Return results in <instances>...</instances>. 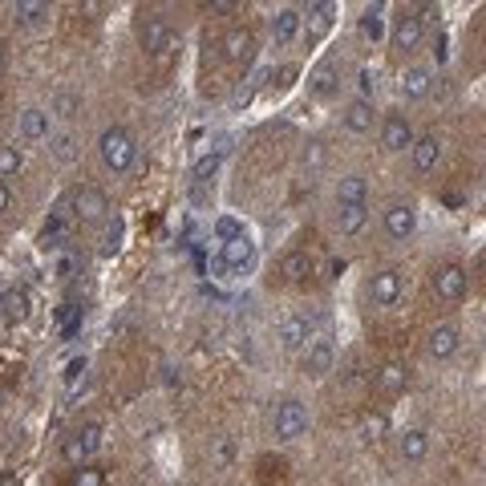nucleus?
<instances>
[{"label":"nucleus","instance_id":"nucleus-1","mask_svg":"<svg viewBox=\"0 0 486 486\" xmlns=\"http://www.w3.org/2000/svg\"><path fill=\"white\" fill-rule=\"evenodd\" d=\"M97 158H102L105 170H113V175H126V170L134 166V158H138L134 134H130L126 126H105L102 134H97Z\"/></svg>","mask_w":486,"mask_h":486},{"label":"nucleus","instance_id":"nucleus-2","mask_svg":"<svg viewBox=\"0 0 486 486\" xmlns=\"http://www.w3.org/2000/svg\"><path fill=\"white\" fill-rule=\"evenodd\" d=\"M138 45H142L154 61H166V57L178 49V37H175V29L166 24V16L138 13Z\"/></svg>","mask_w":486,"mask_h":486},{"label":"nucleus","instance_id":"nucleus-3","mask_svg":"<svg viewBox=\"0 0 486 486\" xmlns=\"http://www.w3.org/2000/svg\"><path fill=\"white\" fill-rule=\"evenodd\" d=\"M102 437H105L102 421H81V426L61 442L65 462H73V466H86V462L94 458L97 450H102Z\"/></svg>","mask_w":486,"mask_h":486},{"label":"nucleus","instance_id":"nucleus-4","mask_svg":"<svg viewBox=\"0 0 486 486\" xmlns=\"http://www.w3.org/2000/svg\"><path fill=\"white\" fill-rule=\"evenodd\" d=\"M316 316L312 312H296V316H288V320L280 324V332H275V340H280V348L284 353H304L308 348V340H316L320 332H316Z\"/></svg>","mask_w":486,"mask_h":486},{"label":"nucleus","instance_id":"nucleus-5","mask_svg":"<svg viewBox=\"0 0 486 486\" xmlns=\"http://www.w3.org/2000/svg\"><path fill=\"white\" fill-rule=\"evenodd\" d=\"M69 202H73V215H77L81 223H105V219H110V194L94 183H81Z\"/></svg>","mask_w":486,"mask_h":486},{"label":"nucleus","instance_id":"nucleus-6","mask_svg":"<svg viewBox=\"0 0 486 486\" xmlns=\"http://www.w3.org/2000/svg\"><path fill=\"white\" fill-rule=\"evenodd\" d=\"M272 429H275V437H280V442H296V437L308 429V410H304V401L288 397V401L275 405V413H272Z\"/></svg>","mask_w":486,"mask_h":486},{"label":"nucleus","instance_id":"nucleus-7","mask_svg":"<svg viewBox=\"0 0 486 486\" xmlns=\"http://www.w3.org/2000/svg\"><path fill=\"white\" fill-rule=\"evenodd\" d=\"M429 284H434V296L437 300H446V304H454V300H462L466 296V284H470V275H466V267L462 264H437L434 267V275H429Z\"/></svg>","mask_w":486,"mask_h":486},{"label":"nucleus","instance_id":"nucleus-8","mask_svg":"<svg viewBox=\"0 0 486 486\" xmlns=\"http://www.w3.org/2000/svg\"><path fill=\"white\" fill-rule=\"evenodd\" d=\"M381 223H385V235L397 243H405L413 231H418V207L405 199H393L385 211H381Z\"/></svg>","mask_w":486,"mask_h":486},{"label":"nucleus","instance_id":"nucleus-9","mask_svg":"<svg viewBox=\"0 0 486 486\" xmlns=\"http://www.w3.org/2000/svg\"><path fill=\"white\" fill-rule=\"evenodd\" d=\"M219 49H223V61L251 65L256 61V32L243 29V24H235V29H227L223 37H219Z\"/></svg>","mask_w":486,"mask_h":486},{"label":"nucleus","instance_id":"nucleus-10","mask_svg":"<svg viewBox=\"0 0 486 486\" xmlns=\"http://www.w3.org/2000/svg\"><path fill=\"white\" fill-rule=\"evenodd\" d=\"M401 292H405V275L397 272V267H381V272H373V280H369V300L377 308H393L397 300H401Z\"/></svg>","mask_w":486,"mask_h":486},{"label":"nucleus","instance_id":"nucleus-11","mask_svg":"<svg viewBox=\"0 0 486 486\" xmlns=\"http://www.w3.org/2000/svg\"><path fill=\"white\" fill-rule=\"evenodd\" d=\"M251 264H256V243H251L248 235H235V239H223V248H219V267H223V272L243 275Z\"/></svg>","mask_w":486,"mask_h":486},{"label":"nucleus","instance_id":"nucleus-12","mask_svg":"<svg viewBox=\"0 0 486 486\" xmlns=\"http://www.w3.org/2000/svg\"><path fill=\"white\" fill-rule=\"evenodd\" d=\"M421 37H426V29H421V21L413 16V8H401V13L393 16V29H389V45H393L397 53H413V49L421 45Z\"/></svg>","mask_w":486,"mask_h":486},{"label":"nucleus","instance_id":"nucleus-13","mask_svg":"<svg viewBox=\"0 0 486 486\" xmlns=\"http://www.w3.org/2000/svg\"><path fill=\"white\" fill-rule=\"evenodd\" d=\"M413 126L405 113H385V122H381V150L385 154H401L413 146Z\"/></svg>","mask_w":486,"mask_h":486},{"label":"nucleus","instance_id":"nucleus-14","mask_svg":"<svg viewBox=\"0 0 486 486\" xmlns=\"http://www.w3.org/2000/svg\"><path fill=\"white\" fill-rule=\"evenodd\" d=\"M332 361H337V353H332V340L328 337L308 340V348L300 353V364H304L308 377H324V373H332Z\"/></svg>","mask_w":486,"mask_h":486},{"label":"nucleus","instance_id":"nucleus-15","mask_svg":"<svg viewBox=\"0 0 486 486\" xmlns=\"http://www.w3.org/2000/svg\"><path fill=\"white\" fill-rule=\"evenodd\" d=\"M397 89H401L405 102H421V97L434 89V69H429V65H410V69L401 73V81H397Z\"/></svg>","mask_w":486,"mask_h":486},{"label":"nucleus","instance_id":"nucleus-16","mask_svg":"<svg viewBox=\"0 0 486 486\" xmlns=\"http://www.w3.org/2000/svg\"><path fill=\"white\" fill-rule=\"evenodd\" d=\"M410 158H413V170H418V175H429V170H434L437 162H442V138H437V134H421V138H413Z\"/></svg>","mask_w":486,"mask_h":486},{"label":"nucleus","instance_id":"nucleus-17","mask_svg":"<svg viewBox=\"0 0 486 486\" xmlns=\"http://www.w3.org/2000/svg\"><path fill=\"white\" fill-rule=\"evenodd\" d=\"M332 13H337V4H328V0H316V4H308L304 13V37H308V45H316V40L324 37V32L332 29Z\"/></svg>","mask_w":486,"mask_h":486},{"label":"nucleus","instance_id":"nucleus-18","mask_svg":"<svg viewBox=\"0 0 486 486\" xmlns=\"http://www.w3.org/2000/svg\"><path fill=\"white\" fill-rule=\"evenodd\" d=\"M458 340H462V332H458V324H437L434 332H429V340H426V353L434 356V361H450L454 353H458Z\"/></svg>","mask_w":486,"mask_h":486},{"label":"nucleus","instance_id":"nucleus-19","mask_svg":"<svg viewBox=\"0 0 486 486\" xmlns=\"http://www.w3.org/2000/svg\"><path fill=\"white\" fill-rule=\"evenodd\" d=\"M49 110H40V105H29V110H21V118H16V130H21L24 142H49Z\"/></svg>","mask_w":486,"mask_h":486},{"label":"nucleus","instance_id":"nucleus-20","mask_svg":"<svg viewBox=\"0 0 486 486\" xmlns=\"http://www.w3.org/2000/svg\"><path fill=\"white\" fill-rule=\"evenodd\" d=\"M300 29H304L300 8H275V16H272V40L275 45H292V40L300 37Z\"/></svg>","mask_w":486,"mask_h":486},{"label":"nucleus","instance_id":"nucleus-21","mask_svg":"<svg viewBox=\"0 0 486 486\" xmlns=\"http://www.w3.org/2000/svg\"><path fill=\"white\" fill-rule=\"evenodd\" d=\"M49 13H53V8H49L45 0H16V4H8V16H13L21 29H37V24H45Z\"/></svg>","mask_w":486,"mask_h":486},{"label":"nucleus","instance_id":"nucleus-22","mask_svg":"<svg viewBox=\"0 0 486 486\" xmlns=\"http://www.w3.org/2000/svg\"><path fill=\"white\" fill-rule=\"evenodd\" d=\"M373 122H377V110H373L369 97H353V102L345 105V126L353 130V134H369Z\"/></svg>","mask_w":486,"mask_h":486},{"label":"nucleus","instance_id":"nucleus-23","mask_svg":"<svg viewBox=\"0 0 486 486\" xmlns=\"http://www.w3.org/2000/svg\"><path fill=\"white\" fill-rule=\"evenodd\" d=\"M340 86V69L337 61H320L312 73H308V89H312V97H332Z\"/></svg>","mask_w":486,"mask_h":486},{"label":"nucleus","instance_id":"nucleus-24","mask_svg":"<svg viewBox=\"0 0 486 486\" xmlns=\"http://www.w3.org/2000/svg\"><path fill=\"white\" fill-rule=\"evenodd\" d=\"M29 308H32V300H29V292L24 288H8L4 296H0V316H4L8 324L29 320Z\"/></svg>","mask_w":486,"mask_h":486},{"label":"nucleus","instance_id":"nucleus-25","mask_svg":"<svg viewBox=\"0 0 486 486\" xmlns=\"http://www.w3.org/2000/svg\"><path fill=\"white\" fill-rule=\"evenodd\" d=\"M369 223V207L364 202H337V227L340 235H356Z\"/></svg>","mask_w":486,"mask_h":486},{"label":"nucleus","instance_id":"nucleus-26","mask_svg":"<svg viewBox=\"0 0 486 486\" xmlns=\"http://www.w3.org/2000/svg\"><path fill=\"white\" fill-rule=\"evenodd\" d=\"M49 154H53V162H61V166H69V162L81 154L77 134H73V130H57V134H49Z\"/></svg>","mask_w":486,"mask_h":486},{"label":"nucleus","instance_id":"nucleus-27","mask_svg":"<svg viewBox=\"0 0 486 486\" xmlns=\"http://www.w3.org/2000/svg\"><path fill=\"white\" fill-rule=\"evenodd\" d=\"M280 275L288 284H304L308 275H312V256H308V251H288V256L280 259Z\"/></svg>","mask_w":486,"mask_h":486},{"label":"nucleus","instance_id":"nucleus-28","mask_svg":"<svg viewBox=\"0 0 486 486\" xmlns=\"http://www.w3.org/2000/svg\"><path fill=\"white\" fill-rule=\"evenodd\" d=\"M410 385V369H405L401 361H389L377 369V389L381 393H401V389Z\"/></svg>","mask_w":486,"mask_h":486},{"label":"nucleus","instance_id":"nucleus-29","mask_svg":"<svg viewBox=\"0 0 486 486\" xmlns=\"http://www.w3.org/2000/svg\"><path fill=\"white\" fill-rule=\"evenodd\" d=\"M81 113V97L73 94V89H57L53 97H49V118H61V122H73Z\"/></svg>","mask_w":486,"mask_h":486},{"label":"nucleus","instance_id":"nucleus-30","mask_svg":"<svg viewBox=\"0 0 486 486\" xmlns=\"http://www.w3.org/2000/svg\"><path fill=\"white\" fill-rule=\"evenodd\" d=\"M397 450H401L405 462H421L429 454V434L426 429H405L401 442H397Z\"/></svg>","mask_w":486,"mask_h":486},{"label":"nucleus","instance_id":"nucleus-31","mask_svg":"<svg viewBox=\"0 0 486 486\" xmlns=\"http://www.w3.org/2000/svg\"><path fill=\"white\" fill-rule=\"evenodd\" d=\"M369 199V183L364 175H345L337 183V202H364Z\"/></svg>","mask_w":486,"mask_h":486},{"label":"nucleus","instance_id":"nucleus-32","mask_svg":"<svg viewBox=\"0 0 486 486\" xmlns=\"http://www.w3.org/2000/svg\"><path fill=\"white\" fill-rule=\"evenodd\" d=\"M122 235H126V223H122L118 215H110L102 223V239H97V251H102V256H113V251L122 248Z\"/></svg>","mask_w":486,"mask_h":486},{"label":"nucleus","instance_id":"nucleus-33","mask_svg":"<svg viewBox=\"0 0 486 486\" xmlns=\"http://www.w3.org/2000/svg\"><path fill=\"white\" fill-rule=\"evenodd\" d=\"M24 170V154L16 142H4L0 146V183H8V178H16Z\"/></svg>","mask_w":486,"mask_h":486},{"label":"nucleus","instance_id":"nucleus-34","mask_svg":"<svg viewBox=\"0 0 486 486\" xmlns=\"http://www.w3.org/2000/svg\"><path fill=\"white\" fill-rule=\"evenodd\" d=\"M381 13H385V4H369L361 13V37L364 40H381V37H385V16H381Z\"/></svg>","mask_w":486,"mask_h":486},{"label":"nucleus","instance_id":"nucleus-35","mask_svg":"<svg viewBox=\"0 0 486 486\" xmlns=\"http://www.w3.org/2000/svg\"><path fill=\"white\" fill-rule=\"evenodd\" d=\"M389 434V418H385V413H364V418H361V437H364V442H381V437H385Z\"/></svg>","mask_w":486,"mask_h":486},{"label":"nucleus","instance_id":"nucleus-36","mask_svg":"<svg viewBox=\"0 0 486 486\" xmlns=\"http://www.w3.org/2000/svg\"><path fill=\"white\" fill-rule=\"evenodd\" d=\"M86 377H89V361L86 356H73V361L65 364V393H77V389L86 385Z\"/></svg>","mask_w":486,"mask_h":486},{"label":"nucleus","instance_id":"nucleus-37","mask_svg":"<svg viewBox=\"0 0 486 486\" xmlns=\"http://www.w3.org/2000/svg\"><path fill=\"white\" fill-rule=\"evenodd\" d=\"M69 486H110V482H105V470H102V466H94V462H86V466H77V470H73Z\"/></svg>","mask_w":486,"mask_h":486},{"label":"nucleus","instance_id":"nucleus-38","mask_svg":"<svg viewBox=\"0 0 486 486\" xmlns=\"http://www.w3.org/2000/svg\"><path fill=\"white\" fill-rule=\"evenodd\" d=\"M219 170V154H202L199 162H194V178H207V175H215Z\"/></svg>","mask_w":486,"mask_h":486},{"label":"nucleus","instance_id":"nucleus-39","mask_svg":"<svg viewBox=\"0 0 486 486\" xmlns=\"http://www.w3.org/2000/svg\"><path fill=\"white\" fill-rule=\"evenodd\" d=\"M13 207H16V194H13V186H8V183H0V219H8V215H13Z\"/></svg>","mask_w":486,"mask_h":486},{"label":"nucleus","instance_id":"nucleus-40","mask_svg":"<svg viewBox=\"0 0 486 486\" xmlns=\"http://www.w3.org/2000/svg\"><path fill=\"white\" fill-rule=\"evenodd\" d=\"M202 13L207 16H227V13H239V4H231V0H215V4H202Z\"/></svg>","mask_w":486,"mask_h":486},{"label":"nucleus","instance_id":"nucleus-41","mask_svg":"<svg viewBox=\"0 0 486 486\" xmlns=\"http://www.w3.org/2000/svg\"><path fill=\"white\" fill-rule=\"evenodd\" d=\"M320 162H324L320 142H308V150H304V166H320Z\"/></svg>","mask_w":486,"mask_h":486},{"label":"nucleus","instance_id":"nucleus-42","mask_svg":"<svg viewBox=\"0 0 486 486\" xmlns=\"http://www.w3.org/2000/svg\"><path fill=\"white\" fill-rule=\"evenodd\" d=\"M215 458H219V462L231 458V442H227V437H215Z\"/></svg>","mask_w":486,"mask_h":486},{"label":"nucleus","instance_id":"nucleus-43","mask_svg":"<svg viewBox=\"0 0 486 486\" xmlns=\"http://www.w3.org/2000/svg\"><path fill=\"white\" fill-rule=\"evenodd\" d=\"M434 57H437V61H446V37H442V32L434 37Z\"/></svg>","mask_w":486,"mask_h":486},{"label":"nucleus","instance_id":"nucleus-44","mask_svg":"<svg viewBox=\"0 0 486 486\" xmlns=\"http://www.w3.org/2000/svg\"><path fill=\"white\" fill-rule=\"evenodd\" d=\"M8 69V45H4V37H0V73Z\"/></svg>","mask_w":486,"mask_h":486},{"label":"nucleus","instance_id":"nucleus-45","mask_svg":"<svg viewBox=\"0 0 486 486\" xmlns=\"http://www.w3.org/2000/svg\"><path fill=\"white\" fill-rule=\"evenodd\" d=\"M356 86H361V94H369V89H373V77H369V73H361V77H356Z\"/></svg>","mask_w":486,"mask_h":486},{"label":"nucleus","instance_id":"nucleus-46","mask_svg":"<svg viewBox=\"0 0 486 486\" xmlns=\"http://www.w3.org/2000/svg\"><path fill=\"white\" fill-rule=\"evenodd\" d=\"M478 267H482V275H486V248H482V256H478Z\"/></svg>","mask_w":486,"mask_h":486}]
</instances>
